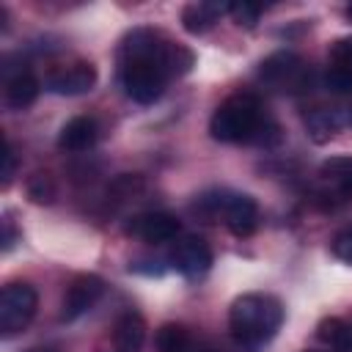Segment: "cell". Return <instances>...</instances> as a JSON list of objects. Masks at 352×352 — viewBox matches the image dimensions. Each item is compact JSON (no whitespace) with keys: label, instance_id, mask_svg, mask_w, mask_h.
Returning <instances> with one entry per match:
<instances>
[{"label":"cell","instance_id":"1","mask_svg":"<svg viewBox=\"0 0 352 352\" xmlns=\"http://www.w3.org/2000/svg\"><path fill=\"white\" fill-rule=\"evenodd\" d=\"M283 324V302L275 294L248 292L231 302L228 330L245 352H258Z\"/></svg>","mask_w":352,"mask_h":352},{"label":"cell","instance_id":"2","mask_svg":"<svg viewBox=\"0 0 352 352\" xmlns=\"http://www.w3.org/2000/svg\"><path fill=\"white\" fill-rule=\"evenodd\" d=\"M267 126L261 102L253 94H234L212 113L209 135L220 143H248L261 140V132Z\"/></svg>","mask_w":352,"mask_h":352},{"label":"cell","instance_id":"3","mask_svg":"<svg viewBox=\"0 0 352 352\" xmlns=\"http://www.w3.org/2000/svg\"><path fill=\"white\" fill-rule=\"evenodd\" d=\"M195 209L206 217L223 220L226 228L234 236H250L258 226V206L250 195L245 192H228V190H214L198 198Z\"/></svg>","mask_w":352,"mask_h":352},{"label":"cell","instance_id":"4","mask_svg":"<svg viewBox=\"0 0 352 352\" xmlns=\"http://www.w3.org/2000/svg\"><path fill=\"white\" fill-rule=\"evenodd\" d=\"M168 74L151 58H121V85L138 104H154L165 91Z\"/></svg>","mask_w":352,"mask_h":352},{"label":"cell","instance_id":"5","mask_svg":"<svg viewBox=\"0 0 352 352\" xmlns=\"http://www.w3.org/2000/svg\"><path fill=\"white\" fill-rule=\"evenodd\" d=\"M258 80L275 91H305V85L311 82V72L305 66V60L292 52V50H278L272 55H267L258 63Z\"/></svg>","mask_w":352,"mask_h":352},{"label":"cell","instance_id":"6","mask_svg":"<svg viewBox=\"0 0 352 352\" xmlns=\"http://www.w3.org/2000/svg\"><path fill=\"white\" fill-rule=\"evenodd\" d=\"M38 294L30 283H8L0 292V333L3 338H11L22 333L30 319L36 316Z\"/></svg>","mask_w":352,"mask_h":352},{"label":"cell","instance_id":"7","mask_svg":"<svg viewBox=\"0 0 352 352\" xmlns=\"http://www.w3.org/2000/svg\"><path fill=\"white\" fill-rule=\"evenodd\" d=\"M102 294H104V280H102L99 275H91V272L77 275V278L69 283L66 294H63L60 319H63V322L80 319L82 314H88V311L96 305V300H99Z\"/></svg>","mask_w":352,"mask_h":352},{"label":"cell","instance_id":"8","mask_svg":"<svg viewBox=\"0 0 352 352\" xmlns=\"http://www.w3.org/2000/svg\"><path fill=\"white\" fill-rule=\"evenodd\" d=\"M124 231L148 245H162L179 234V220L170 212H143V214L129 217Z\"/></svg>","mask_w":352,"mask_h":352},{"label":"cell","instance_id":"9","mask_svg":"<svg viewBox=\"0 0 352 352\" xmlns=\"http://www.w3.org/2000/svg\"><path fill=\"white\" fill-rule=\"evenodd\" d=\"M170 267L182 272L184 278H201L212 267V250L201 236H184L173 253H170Z\"/></svg>","mask_w":352,"mask_h":352},{"label":"cell","instance_id":"10","mask_svg":"<svg viewBox=\"0 0 352 352\" xmlns=\"http://www.w3.org/2000/svg\"><path fill=\"white\" fill-rule=\"evenodd\" d=\"M94 85H96V66L88 60H77L47 77V88L58 96H80L88 94Z\"/></svg>","mask_w":352,"mask_h":352},{"label":"cell","instance_id":"11","mask_svg":"<svg viewBox=\"0 0 352 352\" xmlns=\"http://www.w3.org/2000/svg\"><path fill=\"white\" fill-rule=\"evenodd\" d=\"M319 176L324 182V195H333L336 201L352 198V157H330L322 162Z\"/></svg>","mask_w":352,"mask_h":352},{"label":"cell","instance_id":"12","mask_svg":"<svg viewBox=\"0 0 352 352\" xmlns=\"http://www.w3.org/2000/svg\"><path fill=\"white\" fill-rule=\"evenodd\" d=\"M96 135H99V126L91 116H74L60 126L58 146L63 151H85L96 143Z\"/></svg>","mask_w":352,"mask_h":352},{"label":"cell","instance_id":"13","mask_svg":"<svg viewBox=\"0 0 352 352\" xmlns=\"http://www.w3.org/2000/svg\"><path fill=\"white\" fill-rule=\"evenodd\" d=\"M146 341V322L140 314L126 311L118 316L116 330H113V352H140Z\"/></svg>","mask_w":352,"mask_h":352},{"label":"cell","instance_id":"14","mask_svg":"<svg viewBox=\"0 0 352 352\" xmlns=\"http://www.w3.org/2000/svg\"><path fill=\"white\" fill-rule=\"evenodd\" d=\"M223 14H228V3H187L182 8V25L187 33H206Z\"/></svg>","mask_w":352,"mask_h":352},{"label":"cell","instance_id":"15","mask_svg":"<svg viewBox=\"0 0 352 352\" xmlns=\"http://www.w3.org/2000/svg\"><path fill=\"white\" fill-rule=\"evenodd\" d=\"M38 91L41 85L30 72H16L6 80V104L11 110H28L38 99Z\"/></svg>","mask_w":352,"mask_h":352},{"label":"cell","instance_id":"16","mask_svg":"<svg viewBox=\"0 0 352 352\" xmlns=\"http://www.w3.org/2000/svg\"><path fill=\"white\" fill-rule=\"evenodd\" d=\"M344 118L338 110H327V107H316L305 116V129H308V138L314 143H327L330 138H336V132L341 129Z\"/></svg>","mask_w":352,"mask_h":352},{"label":"cell","instance_id":"17","mask_svg":"<svg viewBox=\"0 0 352 352\" xmlns=\"http://www.w3.org/2000/svg\"><path fill=\"white\" fill-rule=\"evenodd\" d=\"M316 338L333 349H349L352 346V322L341 316H327L316 324Z\"/></svg>","mask_w":352,"mask_h":352},{"label":"cell","instance_id":"18","mask_svg":"<svg viewBox=\"0 0 352 352\" xmlns=\"http://www.w3.org/2000/svg\"><path fill=\"white\" fill-rule=\"evenodd\" d=\"M157 352H192V336L184 324H176V322H168L157 330Z\"/></svg>","mask_w":352,"mask_h":352},{"label":"cell","instance_id":"19","mask_svg":"<svg viewBox=\"0 0 352 352\" xmlns=\"http://www.w3.org/2000/svg\"><path fill=\"white\" fill-rule=\"evenodd\" d=\"M28 195L36 204H52L55 201V184H52L50 173H33L28 182Z\"/></svg>","mask_w":352,"mask_h":352},{"label":"cell","instance_id":"20","mask_svg":"<svg viewBox=\"0 0 352 352\" xmlns=\"http://www.w3.org/2000/svg\"><path fill=\"white\" fill-rule=\"evenodd\" d=\"M324 85L336 94H349L352 91V66H330L324 74Z\"/></svg>","mask_w":352,"mask_h":352},{"label":"cell","instance_id":"21","mask_svg":"<svg viewBox=\"0 0 352 352\" xmlns=\"http://www.w3.org/2000/svg\"><path fill=\"white\" fill-rule=\"evenodd\" d=\"M228 14L234 16V22L239 28H256L258 16H261V6H250V3H228Z\"/></svg>","mask_w":352,"mask_h":352},{"label":"cell","instance_id":"22","mask_svg":"<svg viewBox=\"0 0 352 352\" xmlns=\"http://www.w3.org/2000/svg\"><path fill=\"white\" fill-rule=\"evenodd\" d=\"M330 250H333L336 258L352 264V226H349V228H341V231L330 239Z\"/></svg>","mask_w":352,"mask_h":352},{"label":"cell","instance_id":"23","mask_svg":"<svg viewBox=\"0 0 352 352\" xmlns=\"http://www.w3.org/2000/svg\"><path fill=\"white\" fill-rule=\"evenodd\" d=\"M330 60L336 66H352V36H341L330 44Z\"/></svg>","mask_w":352,"mask_h":352},{"label":"cell","instance_id":"24","mask_svg":"<svg viewBox=\"0 0 352 352\" xmlns=\"http://www.w3.org/2000/svg\"><path fill=\"white\" fill-rule=\"evenodd\" d=\"M14 170H16V154H14V146L6 140V154H3V187L11 184Z\"/></svg>","mask_w":352,"mask_h":352},{"label":"cell","instance_id":"25","mask_svg":"<svg viewBox=\"0 0 352 352\" xmlns=\"http://www.w3.org/2000/svg\"><path fill=\"white\" fill-rule=\"evenodd\" d=\"M14 242H16V228H14V220L6 217L3 220V250H11Z\"/></svg>","mask_w":352,"mask_h":352},{"label":"cell","instance_id":"26","mask_svg":"<svg viewBox=\"0 0 352 352\" xmlns=\"http://www.w3.org/2000/svg\"><path fill=\"white\" fill-rule=\"evenodd\" d=\"M25 352H60V349L52 346V344H38V346H28Z\"/></svg>","mask_w":352,"mask_h":352},{"label":"cell","instance_id":"27","mask_svg":"<svg viewBox=\"0 0 352 352\" xmlns=\"http://www.w3.org/2000/svg\"><path fill=\"white\" fill-rule=\"evenodd\" d=\"M344 14H346V19H352V3L346 6V11H344Z\"/></svg>","mask_w":352,"mask_h":352},{"label":"cell","instance_id":"28","mask_svg":"<svg viewBox=\"0 0 352 352\" xmlns=\"http://www.w3.org/2000/svg\"><path fill=\"white\" fill-rule=\"evenodd\" d=\"M346 121H349V124H352V110H349V113H346Z\"/></svg>","mask_w":352,"mask_h":352},{"label":"cell","instance_id":"29","mask_svg":"<svg viewBox=\"0 0 352 352\" xmlns=\"http://www.w3.org/2000/svg\"><path fill=\"white\" fill-rule=\"evenodd\" d=\"M192 352H214V349H192Z\"/></svg>","mask_w":352,"mask_h":352}]
</instances>
